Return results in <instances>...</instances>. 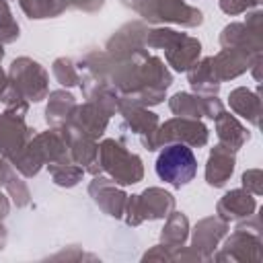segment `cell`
<instances>
[{
	"mask_svg": "<svg viewBox=\"0 0 263 263\" xmlns=\"http://www.w3.org/2000/svg\"><path fill=\"white\" fill-rule=\"evenodd\" d=\"M197 162L193 152L183 144H173L158 154L156 173L171 185H185L195 177Z\"/></svg>",
	"mask_w": 263,
	"mask_h": 263,
	"instance_id": "6da1fadb",
	"label": "cell"
}]
</instances>
